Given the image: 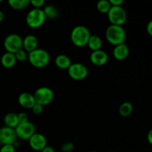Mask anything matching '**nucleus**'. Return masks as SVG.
I'll list each match as a JSON object with an SVG mask.
<instances>
[{
	"label": "nucleus",
	"instance_id": "obj_1",
	"mask_svg": "<svg viewBox=\"0 0 152 152\" xmlns=\"http://www.w3.org/2000/svg\"><path fill=\"white\" fill-rule=\"evenodd\" d=\"M105 37L110 44L116 46L125 43L126 32L123 26L110 25L105 30Z\"/></svg>",
	"mask_w": 152,
	"mask_h": 152
},
{
	"label": "nucleus",
	"instance_id": "obj_2",
	"mask_svg": "<svg viewBox=\"0 0 152 152\" xmlns=\"http://www.w3.org/2000/svg\"><path fill=\"white\" fill-rule=\"evenodd\" d=\"M28 59L30 64L34 68H42L48 65L50 62V54L45 49L38 48L28 53Z\"/></svg>",
	"mask_w": 152,
	"mask_h": 152
},
{
	"label": "nucleus",
	"instance_id": "obj_3",
	"mask_svg": "<svg viewBox=\"0 0 152 152\" xmlns=\"http://www.w3.org/2000/svg\"><path fill=\"white\" fill-rule=\"evenodd\" d=\"M91 35L90 31L87 27L84 25H77L71 31V39L74 45L77 47H84L87 45Z\"/></svg>",
	"mask_w": 152,
	"mask_h": 152
},
{
	"label": "nucleus",
	"instance_id": "obj_4",
	"mask_svg": "<svg viewBox=\"0 0 152 152\" xmlns=\"http://www.w3.org/2000/svg\"><path fill=\"white\" fill-rule=\"evenodd\" d=\"M107 15L111 25L123 26L127 20V13L123 6H111Z\"/></svg>",
	"mask_w": 152,
	"mask_h": 152
},
{
	"label": "nucleus",
	"instance_id": "obj_5",
	"mask_svg": "<svg viewBox=\"0 0 152 152\" xmlns=\"http://www.w3.org/2000/svg\"><path fill=\"white\" fill-rule=\"evenodd\" d=\"M45 15L42 9H32L26 16L27 25L31 28H39L45 23Z\"/></svg>",
	"mask_w": 152,
	"mask_h": 152
},
{
	"label": "nucleus",
	"instance_id": "obj_6",
	"mask_svg": "<svg viewBox=\"0 0 152 152\" xmlns=\"http://www.w3.org/2000/svg\"><path fill=\"white\" fill-rule=\"evenodd\" d=\"M34 96L36 103L45 106L53 102L54 99V93L50 88L44 86L37 88L34 92Z\"/></svg>",
	"mask_w": 152,
	"mask_h": 152
},
{
	"label": "nucleus",
	"instance_id": "obj_7",
	"mask_svg": "<svg viewBox=\"0 0 152 152\" xmlns=\"http://www.w3.org/2000/svg\"><path fill=\"white\" fill-rule=\"evenodd\" d=\"M23 39L19 34H11L7 35L4 40V47L6 51L15 53L22 48Z\"/></svg>",
	"mask_w": 152,
	"mask_h": 152
},
{
	"label": "nucleus",
	"instance_id": "obj_8",
	"mask_svg": "<svg viewBox=\"0 0 152 152\" xmlns=\"http://www.w3.org/2000/svg\"><path fill=\"white\" fill-rule=\"evenodd\" d=\"M15 132L17 138L22 140H29L36 133V127L34 123L28 121L25 123H19L15 129Z\"/></svg>",
	"mask_w": 152,
	"mask_h": 152
},
{
	"label": "nucleus",
	"instance_id": "obj_9",
	"mask_svg": "<svg viewBox=\"0 0 152 152\" xmlns=\"http://www.w3.org/2000/svg\"><path fill=\"white\" fill-rule=\"evenodd\" d=\"M68 74L71 79L80 81L87 77L88 69L84 64L80 62L71 63V66L68 69Z\"/></svg>",
	"mask_w": 152,
	"mask_h": 152
},
{
	"label": "nucleus",
	"instance_id": "obj_10",
	"mask_svg": "<svg viewBox=\"0 0 152 152\" xmlns=\"http://www.w3.org/2000/svg\"><path fill=\"white\" fill-rule=\"evenodd\" d=\"M17 139L15 129L6 126L0 129V144L1 145H13Z\"/></svg>",
	"mask_w": 152,
	"mask_h": 152
},
{
	"label": "nucleus",
	"instance_id": "obj_11",
	"mask_svg": "<svg viewBox=\"0 0 152 152\" xmlns=\"http://www.w3.org/2000/svg\"><path fill=\"white\" fill-rule=\"evenodd\" d=\"M29 145L33 150L37 151H41L47 146V139L43 134L39 133H35L28 140Z\"/></svg>",
	"mask_w": 152,
	"mask_h": 152
},
{
	"label": "nucleus",
	"instance_id": "obj_12",
	"mask_svg": "<svg viewBox=\"0 0 152 152\" xmlns=\"http://www.w3.org/2000/svg\"><path fill=\"white\" fill-rule=\"evenodd\" d=\"M90 60L94 65L102 66L105 65L108 61V55L105 50H98L92 51L90 55Z\"/></svg>",
	"mask_w": 152,
	"mask_h": 152
},
{
	"label": "nucleus",
	"instance_id": "obj_13",
	"mask_svg": "<svg viewBox=\"0 0 152 152\" xmlns=\"http://www.w3.org/2000/svg\"><path fill=\"white\" fill-rule=\"evenodd\" d=\"M18 102L21 106L27 109H31L36 103L34 94L28 92L21 93L18 96Z\"/></svg>",
	"mask_w": 152,
	"mask_h": 152
},
{
	"label": "nucleus",
	"instance_id": "obj_14",
	"mask_svg": "<svg viewBox=\"0 0 152 152\" xmlns=\"http://www.w3.org/2000/svg\"><path fill=\"white\" fill-rule=\"evenodd\" d=\"M129 48L126 43L114 46L113 50V56L118 61H123L129 56Z\"/></svg>",
	"mask_w": 152,
	"mask_h": 152
},
{
	"label": "nucleus",
	"instance_id": "obj_15",
	"mask_svg": "<svg viewBox=\"0 0 152 152\" xmlns=\"http://www.w3.org/2000/svg\"><path fill=\"white\" fill-rule=\"evenodd\" d=\"M22 48L28 53L38 48V39L35 35L28 34L23 39Z\"/></svg>",
	"mask_w": 152,
	"mask_h": 152
},
{
	"label": "nucleus",
	"instance_id": "obj_16",
	"mask_svg": "<svg viewBox=\"0 0 152 152\" xmlns=\"http://www.w3.org/2000/svg\"><path fill=\"white\" fill-rule=\"evenodd\" d=\"M16 59L14 53L6 52L1 56V64L4 68H11L16 65Z\"/></svg>",
	"mask_w": 152,
	"mask_h": 152
},
{
	"label": "nucleus",
	"instance_id": "obj_17",
	"mask_svg": "<svg viewBox=\"0 0 152 152\" xmlns=\"http://www.w3.org/2000/svg\"><path fill=\"white\" fill-rule=\"evenodd\" d=\"M55 65L60 69H68L71 65V61L69 56L65 54H59L55 58Z\"/></svg>",
	"mask_w": 152,
	"mask_h": 152
},
{
	"label": "nucleus",
	"instance_id": "obj_18",
	"mask_svg": "<svg viewBox=\"0 0 152 152\" xmlns=\"http://www.w3.org/2000/svg\"><path fill=\"white\" fill-rule=\"evenodd\" d=\"M4 123L6 127L15 129L19 125L17 114L14 112H10L5 114L4 117Z\"/></svg>",
	"mask_w": 152,
	"mask_h": 152
},
{
	"label": "nucleus",
	"instance_id": "obj_19",
	"mask_svg": "<svg viewBox=\"0 0 152 152\" xmlns=\"http://www.w3.org/2000/svg\"><path fill=\"white\" fill-rule=\"evenodd\" d=\"M87 45L92 51L100 50L102 46V39L99 36L95 35V34L92 35L91 34L90 38H89L88 42Z\"/></svg>",
	"mask_w": 152,
	"mask_h": 152
},
{
	"label": "nucleus",
	"instance_id": "obj_20",
	"mask_svg": "<svg viewBox=\"0 0 152 152\" xmlns=\"http://www.w3.org/2000/svg\"><path fill=\"white\" fill-rule=\"evenodd\" d=\"M42 10L44 11L46 19H55L59 16V11H58L57 8L55 6L51 5V4L46 5Z\"/></svg>",
	"mask_w": 152,
	"mask_h": 152
},
{
	"label": "nucleus",
	"instance_id": "obj_21",
	"mask_svg": "<svg viewBox=\"0 0 152 152\" xmlns=\"http://www.w3.org/2000/svg\"><path fill=\"white\" fill-rule=\"evenodd\" d=\"M8 4L10 7L15 10H23L30 4L29 0H9Z\"/></svg>",
	"mask_w": 152,
	"mask_h": 152
},
{
	"label": "nucleus",
	"instance_id": "obj_22",
	"mask_svg": "<svg viewBox=\"0 0 152 152\" xmlns=\"http://www.w3.org/2000/svg\"><path fill=\"white\" fill-rule=\"evenodd\" d=\"M133 111V105L129 102H124L119 108V113L123 117H129Z\"/></svg>",
	"mask_w": 152,
	"mask_h": 152
},
{
	"label": "nucleus",
	"instance_id": "obj_23",
	"mask_svg": "<svg viewBox=\"0 0 152 152\" xmlns=\"http://www.w3.org/2000/svg\"><path fill=\"white\" fill-rule=\"evenodd\" d=\"M111 5L110 4L109 1H108V0H100L96 4V9L101 13L107 14L110 10V9H111Z\"/></svg>",
	"mask_w": 152,
	"mask_h": 152
},
{
	"label": "nucleus",
	"instance_id": "obj_24",
	"mask_svg": "<svg viewBox=\"0 0 152 152\" xmlns=\"http://www.w3.org/2000/svg\"><path fill=\"white\" fill-rule=\"evenodd\" d=\"M14 54L15 56H16V61H19V62H25V61H26L28 59V53L25 51L23 48L18 50Z\"/></svg>",
	"mask_w": 152,
	"mask_h": 152
},
{
	"label": "nucleus",
	"instance_id": "obj_25",
	"mask_svg": "<svg viewBox=\"0 0 152 152\" xmlns=\"http://www.w3.org/2000/svg\"><path fill=\"white\" fill-rule=\"evenodd\" d=\"M74 149V144L71 142L64 143L61 147V151L62 152H71Z\"/></svg>",
	"mask_w": 152,
	"mask_h": 152
},
{
	"label": "nucleus",
	"instance_id": "obj_26",
	"mask_svg": "<svg viewBox=\"0 0 152 152\" xmlns=\"http://www.w3.org/2000/svg\"><path fill=\"white\" fill-rule=\"evenodd\" d=\"M33 113H34L35 115H39L42 113L43 112V110H44V106L39 105L38 103H35V105L33 106V108H31Z\"/></svg>",
	"mask_w": 152,
	"mask_h": 152
},
{
	"label": "nucleus",
	"instance_id": "obj_27",
	"mask_svg": "<svg viewBox=\"0 0 152 152\" xmlns=\"http://www.w3.org/2000/svg\"><path fill=\"white\" fill-rule=\"evenodd\" d=\"M30 4H31L34 8L42 9V7L45 4V1L44 0H31V1H30Z\"/></svg>",
	"mask_w": 152,
	"mask_h": 152
},
{
	"label": "nucleus",
	"instance_id": "obj_28",
	"mask_svg": "<svg viewBox=\"0 0 152 152\" xmlns=\"http://www.w3.org/2000/svg\"><path fill=\"white\" fill-rule=\"evenodd\" d=\"M18 120H19V123H25L28 122V115L25 112H19L17 114Z\"/></svg>",
	"mask_w": 152,
	"mask_h": 152
},
{
	"label": "nucleus",
	"instance_id": "obj_29",
	"mask_svg": "<svg viewBox=\"0 0 152 152\" xmlns=\"http://www.w3.org/2000/svg\"><path fill=\"white\" fill-rule=\"evenodd\" d=\"M0 152H16V148L13 145H2L0 148Z\"/></svg>",
	"mask_w": 152,
	"mask_h": 152
},
{
	"label": "nucleus",
	"instance_id": "obj_30",
	"mask_svg": "<svg viewBox=\"0 0 152 152\" xmlns=\"http://www.w3.org/2000/svg\"><path fill=\"white\" fill-rule=\"evenodd\" d=\"M109 2L111 6H122L124 3V0H109Z\"/></svg>",
	"mask_w": 152,
	"mask_h": 152
},
{
	"label": "nucleus",
	"instance_id": "obj_31",
	"mask_svg": "<svg viewBox=\"0 0 152 152\" xmlns=\"http://www.w3.org/2000/svg\"><path fill=\"white\" fill-rule=\"evenodd\" d=\"M146 31L148 35L152 37V20L149 21L146 25Z\"/></svg>",
	"mask_w": 152,
	"mask_h": 152
},
{
	"label": "nucleus",
	"instance_id": "obj_32",
	"mask_svg": "<svg viewBox=\"0 0 152 152\" xmlns=\"http://www.w3.org/2000/svg\"><path fill=\"white\" fill-rule=\"evenodd\" d=\"M147 140H148V143L152 145V129H150L149 132H148V134H147Z\"/></svg>",
	"mask_w": 152,
	"mask_h": 152
},
{
	"label": "nucleus",
	"instance_id": "obj_33",
	"mask_svg": "<svg viewBox=\"0 0 152 152\" xmlns=\"http://www.w3.org/2000/svg\"><path fill=\"white\" fill-rule=\"evenodd\" d=\"M41 152H56V151H55L54 148H53V147L48 146L47 145L45 148H44L42 150Z\"/></svg>",
	"mask_w": 152,
	"mask_h": 152
},
{
	"label": "nucleus",
	"instance_id": "obj_34",
	"mask_svg": "<svg viewBox=\"0 0 152 152\" xmlns=\"http://www.w3.org/2000/svg\"><path fill=\"white\" fill-rule=\"evenodd\" d=\"M4 19V14L1 10H0V22H2Z\"/></svg>",
	"mask_w": 152,
	"mask_h": 152
},
{
	"label": "nucleus",
	"instance_id": "obj_35",
	"mask_svg": "<svg viewBox=\"0 0 152 152\" xmlns=\"http://www.w3.org/2000/svg\"><path fill=\"white\" fill-rule=\"evenodd\" d=\"M90 152H97V151H90Z\"/></svg>",
	"mask_w": 152,
	"mask_h": 152
},
{
	"label": "nucleus",
	"instance_id": "obj_36",
	"mask_svg": "<svg viewBox=\"0 0 152 152\" xmlns=\"http://www.w3.org/2000/svg\"><path fill=\"white\" fill-rule=\"evenodd\" d=\"M0 2H1V0H0Z\"/></svg>",
	"mask_w": 152,
	"mask_h": 152
},
{
	"label": "nucleus",
	"instance_id": "obj_37",
	"mask_svg": "<svg viewBox=\"0 0 152 152\" xmlns=\"http://www.w3.org/2000/svg\"><path fill=\"white\" fill-rule=\"evenodd\" d=\"M111 152H114V151H111Z\"/></svg>",
	"mask_w": 152,
	"mask_h": 152
}]
</instances>
